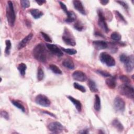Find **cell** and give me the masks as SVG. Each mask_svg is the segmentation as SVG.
<instances>
[{
  "mask_svg": "<svg viewBox=\"0 0 134 134\" xmlns=\"http://www.w3.org/2000/svg\"><path fill=\"white\" fill-rule=\"evenodd\" d=\"M34 57L41 62H45L47 59V51L44 45L42 43L37 44L32 50Z\"/></svg>",
  "mask_w": 134,
  "mask_h": 134,
  "instance_id": "obj_1",
  "label": "cell"
},
{
  "mask_svg": "<svg viewBox=\"0 0 134 134\" xmlns=\"http://www.w3.org/2000/svg\"><path fill=\"white\" fill-rule=\"evenodd\" d=\"M6 16L8 25L11 27L13 26L15 22L16 15L13 4L10 1L7 2V5L6 9Z\"/></svg>",
  "mask_w": 134,
  "mask_h": 134,
  "instance_id": "obj_2",
  "label": "cell"
},
{
  "mask_svg": "<svg viewBox=\"0 0 134 134\" xmlns=\"http://www.w3.org/2000/svg\"><path fill=\"white\" fill-rule=\"evenodd\" d=\"M119 93L129 98H133L134 91L132 86L129 84H123L119 86L118 88Z\"/></svg>",
  "mask_w": 134,
  "mask_h": 134,
  "instance_id": "obj_3",
  "label": "cell"
},
{
  "mask_svg": "<svg viewBox=\"0 0 134 134\" xmlns=\"http://www.w3.org/2000/svg\"><path fill=\"white\" fill-rule=\"evenodd\" d=\"M99 58L102 63L106 64L108 66H113L116 64L114 58L106 52L100 53Z\"/></svg>",
  "mask_w": 134,
  "mask_h": 134,
  "instance_id": "obj_4",
  "label": "cell"
},
{
  "mask_svg": "<svg viewBox=\"0 0 134 134\" xmlns=\"http://www.w3.org/2000/svg\"><path fill=\"white\" fill-rule=\"evenodd\" d=\"M48 128L50 131L53 133H61L63 131V126L59 122L53 121L48 124Z\"/></svg>",
  "mask_w": 134,
  "mask_h": 134,
  "instance_id": "obj_5",
  "label": "cell"
},
{
  "mask_svg": "<svg viewBox=\"0 0 134 134\" xmlns=\"http://www.w3.org/2000/svg\"><path fill=\"white\" fill-rule=\"evenodd\" d=\"M35 102L43 107H48L50 105L51 102L49 99L43 94H39L35 98Z\"/></svg>",
  "mask_w": 134,
  "mask_h": 134,
  "instance_id": "obj_6",
  "label": "cell"
},
{
  "mask_svg": "<svg viewBox=\"0 0 134 134\" xmlns=\"http://www.w3.org/2000/svg\"><path fill=\"white\" fill-rule=\"evenodd\" d=\"M98 16V24L99 26L106 32H108L109 31V28L108 27L107 24L105 20V17L103 13V12L99 9L97 11Z\"/></svg>",
  "mask_w": 134,
  "mask_h": 134,
  "instance_id": "obj_7",
  "label": "cell"
},
{
  "mask_svg": "<svg viewBox=\"0 0 134 134\" xmlns=\"http://www.w3.org/2000/svg\"><path fill=\"white\" fill-rule=\"evenodd\" d=\"M62 38V40L66 44L71 46H74L76 45L75 40L73 38H72L71 33L68 29L64 30V34Z\"/></svg>",
  "mask_w": 134,
  "mask_h": 134,
  "instance_id": "obj_8",
  "label": "cell"
},
{
  "mask_svg": "<svg viewBox=\"0 0 134 134\" xmlns=\"http://www.w3.org/2000/svg\"><path fill=\"white\" fill-rule=\"evenodd\" d=\"M114 106L117 111L122 113L125 110V103L122 98L117 96L114 101Z\"/></svg>",
  "mask_w": 134,
  "mask_h": 134,
  "instance_id": "obj_9",
  "label": "cell"
},
{
  "mask_svg": "<svg viewBox=\"0 0 134 134\" xmlns=\"http://www.w3.org/2000/svg\"><path fill=\"white\" fill-rule=\"evenodd\" d=\"M125 69L127 72H131L134 68V57L133 55L128 56L127 59L124 63Z\"/></svg>",
  "mask_w": 134,
  "mask_h": 134,
  "instance_id": "obj_10",
  "label": "cell"
},
{
  "mask_svg": "<svg viewBox=\"0 0 134 134\" xmlns=\"http://www.w3.org/2000/svg\"><path fill=\"white\" fill-rule=\"evenodd\" d=\"M46 47L50 50V51L52 53L58 57H61L63 55V53L62 50H61L55 44L46 43Z\"/></svg>",
  "mask_w": 134,
  "mask_h": 134,
  "instance_id": "obj_11",
  "label": "cell"
},
{
  "mask_svg": "<svg viewBox=\"0 0 134 134\" xmlns=\"http://www.w3.org/2000/svg\"><path fill=\"white\" fill-rule=\"evenodd\" d=\"M72 77L74 80L79 82H84L87 80L86 74L81 71H75L72 74Z\"/></svg>",
  "mask_w": 134,
  "mask_h": 134,
  "instance_id": "obj_12",
  "label": "cell"
},
{
  "mask_svg": "<svg viewBox=\"0 0 134 134\" xmlns=\"http://www.w3.org/2000/svg\"><path fill=\"white\" fill-rule=\"evenodd\" d=\"M73 4L76 10H77L79 13H80L82 15H86V11L81 1L78 0H74L73 1Z\"/></svg>",
  "mask_w": 134,
  "mask_h": 134,
  "instance_id": "obj_13",
  "label": "cell"
},
{
  "mask_svg": "<svg viewBox=\"0 0 134 134\" xmlns=\"http://www.w3.org/2000/svg\"><path fill=\"white\" fill-rule=\"evenodd\" d=\"M93 45L94 48L97 50L105 49L107 48L108 44L107 42L103 40H96L93 42Z\"/></svg>",
  "mask_w": 134,
  "mask_h": 134,
  "instance_id": "obj_14",
  "label": "cell"
},
{
  "mask_svg": "<svg viewBox=\"0 0 134 134\" xmlns=\"http://www.w3.org/2000/svg\"><path fill=\"white\" fill-rule=\"evenodd\" d=\"M33 37V34L32 33H30L27 36H26L18 44V49L20 50L23 48H24L27 43L30 41Z\"/></svg>",
  "mask_w": 134,
  "mask_h": 134,
  "instance_id": "obj_15",
  "label": "cell"
},
{
  "mask_svg": "<svg viewBox=\"0 0 134 134\" xmlns=\"http://www.w3.org/2000/svg\"><path fill=\"white\" fill-rule=\"evenodd\" d=\"M68 97L70 99V100L73 104V105L75 107L76 110L79 112H80L82 110V104L80 102V101L79 100L71 96H68Z\"/></svg>",
  "mask_w": 134,
  "mask_h": 134,
  "instance_id": "obj_16",
  "label": "cell"
},
{
  "mask_svg": "<svg viewBox=\"0 0 134 134\" xmlns=\"http://www.w3.org/2000/svg\"><path fill=\"white\" fill-rule=\"evenodd\" d=\"M62 65L67 69L73 70L74 69V63L72 60L70 58L65 59L62 62Z\"/></svg>",
  "mask_w": 134,
  "mask_h": 134,
  "instance_id": "obj_17",
  "label": "cell"
},
{
  "mask_svg": "<svg viewBox=\"0 0 134 134\" xmlns=\"http://www.w3.org/2000/svg\"><path fill=\"white\" fill-rule=\"evenodd\" d=\"M111 124L113 126L116 128L118 131H122L124 127L122 125V124L120 122V121L117 119H115L112 121Z\"/></svg>",
  "mask_w": 134,
  "mask_h": 134,
  "instance_id": "obj_18",
  "label": "cell"
},
{
  "mask_svg": "<svg viewBox=\"0 0 134 134\" xmlns=\"http://www.w3.org/2000/svg\"><path fill=\"white\" fill-rule=\"evenodd\" d=\"M29 12L35 19L40 18L43 15V13L38 9H31Z\"/></svg>",
  "mask_w": 134,
  "mask_h": 134,
  "instance_id": "obj_19",
  "label": "cell"
},
{
  "mask_svg": "<svg viewBox=\"0 0 134 134\" xmlns=\"http://www.w3.org/2000/svg\"><path fill=\"white\" fill-rule=\"evenodd\" d=\"M67 15V18L65 20V22L66 23H72L75 20L76 18V16L75 13L72 11H68V12L66 14Z\"/></svg>",
  "mask_w": 134,
  "mask_h": 134,
  "instance_id": "obj_20",
  "label": "cell"
},
{
  "mask_svg": "<svg viewBox=\"0 0 134 134\" xmlns=\"http://www.w3.org/2000/svg\"><path fill=\"white\" fill-rule=\"evenodd\" d=\"M106 84L110 88H114L116 85V78L115 77L110 76V78L107 79L106 80Z\"/></svg>",
  "mask_w": 134,
  "mask_h": 134,
  "instance_id": "obj_21",
  "label": "cell"
},
{
  "mask_svg": "<svg viewBox=\"0 0 134 134\" xmlns=\"http://www.w3.org/2000/svg\"><path fill=\"white\" fill-rule=\"evenodd\" d=\"M94 107L95 110L98 111L100 110L101 108V103H100V99L99 96L96 94L95 95V99H94Z\"/></svg>",
  "mask_w": 134,
  "mask_h": 134,
  "instance_id": "obj_22",
  "label": "cell"
},
{
  "mask_svg": "<svg viewBox=\"0 0 134 134\" xmlns=\"http://www.w3.org/2000/svg\"><path fill=\"white\" fill-rule=\"evenodd\" d=\"M88 85L90 91L93 93H96L98 92V88L96 86V83L92 80L90 79L88 82Z\"/></svg>",
  "mask_w": 134,
  "mask_h": 134,
  "instance_id": "obj_23",
  "label": "cell"
},
{
  "mask_svg": "<svg viewBox=\"0 0 134 134\" xmlns=\"http://www.w3.org/2000/svg\"><path fill=\"white\" fill-rule=\"evenodd\" d=\"M17 69L20 73V74L22 76H24L26 73V70L27 69V65L26 64L24 63H20L18 64L17 66Z\"/></svg>",
  "mask_w": 134,
  "mask_h": 134,
  "instance_id": "obj_24",
  "label": "cell"
},
{
  "mask_svg": "<svg viewBox=\"0 0 134 134\" xmlns=\"http://www.w3.org/2000/svg\"><path fill=\"white\" fill-rule=\"evenodd\" d=\"M11 102L14 106H15V107L18 108L19 109L21 110L23 112L25 111V108L24 106L19 102H18L17 100H12Z\"/></svg>",
  "mask_w": 134,
  "mask_h": 134,
  "instance_id": "obj_25",
  "label": "cell"
},
{
  "mask_svg": "<svg viewBox=\"0 0 134 134\" xmlns=\"http://www.w3.org/2000/svg\"><path fill=\"white\" fill-rule=\"evenodd\" d=\"M49 69L51 70V71L55 73V74H62V71L60 69V68L57 66L55 64H51L49 65Z\"/></svg>",
  "mask_w": 134,
  "mask_h": 134,
  "instance_id": "obj_26",
  "label": "cell"
},
{
  "mask_svg": "<svg viewBox=\"0 0 134 134\" xmlns=\"http://www.w3.org/2000/svg\"><path fill=\"white\" fill-rule=\"evenodd\" d=\"M5 53L6 55H9L10 51V49L12 47V43L10 40H6L5 41Z\"/></svg>",
  "mask_w": 134,
  "mask_h": 134,
  "instance_id": "obj_27",
  "label": "cell"
},
{
  "mask_svg": "<svg viewBox=\"0 0 134 134\" xmlns=\"http://www.w3.org/2000/svg\"><path fill=\"white\" fill-rule=\"evenodd\" d=\"M60 48L61 49L62 51H64V52L66 53L67 54H68L69 55H73L77 53V51L74 49H70V48L66 49V48H62V47H61Z\"/></svg>",
  "mask_w": 134,
  "mask_h": 134,
  "instance_id": "obj_28",
  "label": "cell"
},
{
  "mask_svg": "<svg viewBox=\"0 0 134 134\" xmlns=\"http://www.w3.org/2000/svg\"><path fill=\"white\" fill-rule=\"evenodd\" d=\"M44 72L42 69H41V68H39L37 71V80L38 81H40L42 80L44 77Z\"/></svg>",
  "mask_w": 134,
  "mask_h": 134,
  "instance_id": "obj_29",
  "label": "cell"
},
{
  "mask_svg": "<svg viewBox=\"0 0 134 134\" xmlns=\"http://www.w3.org/2000/svg\"><path fill=\"white\" fill-rule=\"evenodd\" d=\"M110 37L111 38L115 40V41H120L121 40V35L119 33V32H113L111 34V36H110Z\"/></svg>",
  "mask_w": 134,
  "mask_h": 134,
  "instance_id": "obj_30",
  "label": "cell"
},
{
  "mask_svg": "<svg viewBox=\"0 0 134 134\" xmlns=\"http://www.w3.org/2000/svg\"><path fill=\"white\" fill-rule=\"evenodd\" d=\"M114 12H115V14L116 15V16L117 17V18L120 20L121 21V22L124 23V24H126L127 22H126V20H125L124 17L122 16V15H121L119 12L117 11V10H114Z\"/></svg>",
  "mask_w": 134,
  "mask_h": 134,
  "instance_id": "obj_31",
  "label": "cell"
},
{
  "mask_svg": "<svg viewBox=\"0 0 134 134\" xmlns=\"http://www.w3.org/2000/svg\"><path fill=\"white\" fill-rule=\"evenodd\" d=\"M73 86L75 89H77V90L80 91L82 93H85L86 92L85 88L83 86L79 84V83H77L76 82H74L73 83Z\"/></svg>",
  "mask_w": 134,
  "mask_h": 134,
  "instance_id": "obj_32",
  "label": "cell"
},
{
  "mask_svg": "<svg viewBox=\"0 0 134 134\" xmlns=\"http://www.w3.org/2000/svg\"><path fill=\"white\" fill-rule=\"evenodd\" d=\"M74 28L79 31H81L84 29L83 25L80 21H77L74 25Z\"/></svg>",
  "mask_w": 134,
  "mask_h": 134,
  "instance_id": "obj_33",
  "label": "cell"
},
{
  "mask_svg": "<svg viewBox=\"0 0 134 134\" xmlns=\"http://www.w3.org/2000/svg\"><path fill=\"white\" fill-rule=\"evenodd\" d=\"M96 72L99 75H100L101 76H103L104 77H110L111 76V74L107 72L106 71H103V70H96Z\"/></svg>",
  "mask_w": 134,
  "mask_h": 134,
  "instance_id": "obj_34",
  "label": "cell"
},
{
  "mask_svg": "<svg viewBox=\"0 0 134 134\" xmlns=\"http://www.w3.org/2000/svg\"><path fill=\"white\" fill-rule=\"evenodd\" d=\"M119 79L124 83V84H129L130 83V80L129 77L125 75H120L119 76Z\"/></svg>",
  "mask_w": 134,
  "mask_h": 134,
  "instance_id": "obj_35",
  "label": "cell"
},
{
  "mask_svg": "<svg viewBox=\"0 0 134 134\" xmlns=\"http://www.w3.org/2000/svg\"><path fill=\"white\" fill-rule=\"evenodd\" d=\"M20 4L23 8H26L30 6V2L28 0H21L20 1Z\"/></svg>",
  "mask_w": 134,
  "mask_h": 134,
  "instance_id": "obj_36",
  "label": "cell"
},
{
  "mask_svg": "<svg viewBox=\"0 0 134 134\" xmlns=\"http://www.w3.org/2000/svg\"><path fill=\"white\" fill-rule=\"evenodd\" d=\"M40 34L46 41L49 42H52V39H51L50 37L48 35H47V34H46L43 32H40Z\"/></svg>",
  "mask_w": 134,
  "mask_h": 134,
  "instance_id": "obj_37",
  "label": "cell"
},
{
  "mask_svg": "<svg viewBox=\"0 0 134 134\" xmlns=\"http://www.w3.org/2000/svg\"><path fill=\"white\" fill-rule=\"evenodd\" d=\"M1 116L2 117L5 118L6 120L9 119V115L7 111L5 110H1Z\"/></svg>",
  "mask_w": 134,
  "mask_h": 134,
  "instance_id": "obj_38",
  "label": "cell"
},
{
  "mask_svg": "<svg viewBox=\"0 0 134 134\" xmlns=\"http://www.w3.org/2000/svg\"><path fill=\"white\" fill-rule=\"evenodd\" d=\"M116 2L117 3H119L120 5H121L124 7V8L125 9H126V10H128V8H129L128 5V4L126 2H125L124 1H116Z\"/></svg>",
  "mask_w": 134,
  "mask_h": 134,
  "instance_id": "obj_39",
  "label": "cell"
},
{
  "mask_svg": "<svg viewBox=\"0 0 134 134\" xmlns=\"http://www.w3.org/2000/svg\"><path fill=\"white\" fill-rule=\"evenodd\" d=\"M59 2L60 5V6H61L62 9L64 12V13H65V14H66V13L68 12L69 10L67 9V7H66V5H65L63 2H61V1H59Z\"/></svg>",
  "mask_w": 134,
  "mask_h": 134,
  "instance_id": "obj_40",
  "label": "cell"
},
{
  "mask_svg": "<svg viewBox=\"0 0 134 134\" xmlns=\"http://www.w3.org/2000/svg\"><path fill=\"white\" fill-rule=\"evenodd\" d=\"M127 57H128V56L126 55V54H122L119 57V60H120V62H121L124 63L125 62V61L126 60V59H127Z\"/></svg>",
  "mask_w": 134,
  "mask_h": 134,
  "instance_id": "obj_41",
  "label": "cell"
},
{
  "mask_svg": "<svg viewBox=\"0 0 134 134\" xmlns=\"http://www.w3.org/2000/svg\"><path fill=\"white\" fill-rule=\"evenodd\" d=\"M79 133H89V130L88 129H85L81 130V131H80L79 132Z\"/></svg>",
  "mask_w": 134,
  "mask_h": 134,
  "instance_id": "obj_42",
  "label": "cell"
},
{
  "mask_svg": "<svg viewBox=\"0 0 134 134\" xmlns=\"http://www.w3.org/2000/svg\"><path fill=\"white\" fill-rule=\"evenodd\" d=\"M35 2L39 5H42V4H43L44 3H45L46 2V1H43V0H41V1H35Z\"/></svg>",
  "mask_w": 134,
  "mask_h": 134,
  "instance_id": "obj_43",
  "label": "cell"
},
{
  "mask_svg": "<svg viewBox=\"0 0 134 134\" xmlns=\"http://www.w3.org/2000/svg\"><path fill=\"white\" fill-rule=\"evenodd\" d=\"M99 2L100 4H102L103 5H106L109 3V1H106V0H100L99 1Z\"/></svg>",
  "mask_w": 134,
  "mask_h": 134,
  "instance_id": "obj_44",
  "label": "cell"
},
{
  "mask_svg": "<svg viewBox=\"0 0 134 134\" xmlns=\"http://www.w3.org/2000/svg\"><path fill=\"white\" fill-rule=\"evenodd\" d=\"M43 113H44V114H48L49 115H50V116H52V117H55V115H53L52 113H50V112H48V111H43Z\"/></svg>",
  "mask_w": 134,
  "mask_h": 134,
  "instance_id": "obj_45",
  "label": "cell"
}]
</instances>
